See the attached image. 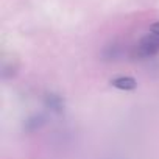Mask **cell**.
Returning <instances> with one entry per match:
<instances>
[{"instance_id": "1", "label": "cell", "mask_w": 159, "mask_h": 159, "mask_svg": "<svg viewBox=\"0 0 159 159\" xmlns=\"http://www.w3.org/2000/svg\"><path fill=\"white\" fill-rule=\"evenodd\" d=\"M111 84L117 89H122V91H133L137 86L136 80L131 78V76H117L111 81Z\"/></svg>"}, {"instance_id": "2", "label": "cell", "mask_w": 159, "mask_h": 159, "mask_svg": "<svg viewBox=\"0 0 159 159\" xmlns=\"http://www.w3.org/2000/svg\"><path fill=\"white\" fill-rule=\"evenodd\" d=\"M45 102H47V105H48L53 111H61V109H62V98L58 97V95L50 94L48 97H45Z\"/></svg>"}, {"instance_id": "3", "label": "cell", "mask_w": 159, "mask_h": 159, "mask_svg": "<svg viewBox=\"0 0 159 159\" xmlns=\"http://www.w3.org/2000/svg\"><path fill=\"white\" fill-rule=\"evenodd\" d=\"M42 120V117L41 116H34V117H31L28 122H25V128L28 129V131H34V129H38L44 122H41Z\"/></svg>"}, {"instance_id": "4", "label": "cell", "mask_w": 159, "mask_h": 159, "mask_svg": "<svg viewBox=\"0 0 159 159\" xmlns=\"http://www.w3.org/2000/svg\"><path fill=\"white\" fill-rule=\"evenodd\" d=\"M150 31L153 33V34H156V36H159V22H154L151 27H150Z\"/></svg>"}]
</instances>
